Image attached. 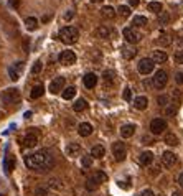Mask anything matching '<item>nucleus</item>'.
<instances>
[{"label": "nucleus", "instance_id": "nucleus-1", "mask_svg": "<svg viewBox=\"0 0 183 196\" xmlns=\"http://www.w3.org/2000/svg\"><path fill=\"white\" fill-rule=\"evenodd\" d=\"M25 163L30 170H36V171H46L54 167V160L48 152H36V153L26 155Z\"/></svg>", "mask_w": 183, "mask_h": 196}, {"label": "nucleus", "instance_id": "nucleus-2", "mask_svg": "<svg viewBox=\"0 0 183 196\" xmlns=\"http://www.w3.org/2000/svg\"><path fill=\"white\" fill-rule=\"evenodd\" d=\"M78 38H79V31L74 26H64L59 31V40L63 43H66V45H73Z\"/></svg>", "mask_w": 183, "mask_h": 196}, {"label": "nucleus", "instance_id": "nucleus-3", "mask_svg": "<svg viewBox=\"0 0 183 196\" xmlns=\"http://www.w3.org/2000/svg\"><path fill=\"white\" fill-rule=\"evenodd\" d=\"M112 157L116 162H122L127 157V148L122 142H114L112 143Z\"/></svg>", "mask_w": 183, "mask_h": 196}, {"label": "nucleus", "instance_id": "nucleus-4", "mask_svg": "<svg viewBox=\"0 0 183 196\" xmlns=\"http://www.w3.org/2000/svg\"><path fill=\"white\" fill-rule=\"evenodd\" d=\"M122 35H124V40H125L127 43H130V45H135V43L140 41V33H139L135 28H132V26H127V28H124Z\"/></svg>", "mask_w": 183, "mask_h": 196}, {"label": "nucleus", "instance_id": "nucleus-5", "mask_svg": "<svg viewBox=\"0 0 183 196\" xmlns=\"http://www.w3.org/2000/svg\"><path fill=\"white\" fill-rule=\"evenodd\" d=\"M167 83H168V74H167V71L158 69V71L154 74V88L163 89L167 86Z\"/></svg>", "mask_w": 183, "mask_h": 196}, {"label": "nucleus", "instance_id": "nucleus-6", "mask_svg": "<svg viewBox=\"0 0 183 196\" xmlns=\"http://www.w3.org/2000/svg\"><path fill=\"white\" fill-rule=\"evenodd\" d=\"M18 99H20V91L15 88L7 89V91H4V94H2V100H4L5 104H13V102H17Z\"/></svg>", "mask_w": 183, "mask_h": 196}, {"label": "nucleus", "instance_id": "nucleus-7", "mask_svg": "<svg viewBox=\"0 0 183 196\" xmlns=\"http://www.w3.org/2000/svg\"><path fill=\"white\" fill-rule=\"evenodd\" d=\"M154 66H155V63L150 58H142L137 64V69L140 74H150V73L154 71Z\"/></svg>", "mask_w": 183, "mask_h": 196}, {"label": "nucleus", "instance_id": "nucleus-8", "mask_svg": "<svg viewBox=\"0 0 183 196\" xmlns=\"http://www.w3.org/2000/svg\"><path fill=\"white\" fill-rule=\"evenodd\" d=\"M59 63L64 64V66H71L76 63V54L74 51H69V50H64L61 54H59Z\"/></svg>", "mask_w": 183, "mask_h": 196}, {"label": "nucleus", "instance_id": "nucleus-9", "mask_svg": "<svg viewBox=\"0 0 183 196\" xmlns=\"http://www.w3.org/2000/svg\"><path fill=\"white\" fill-rule=\"evenodd\" d=\"M165 129H167V122L163 119H154V120L150 122V132L155 135L162 134Z\"/></svg>", "mask_w": 183, "mask_h": 196}, {"label": "nucleus", "instance_id": "nucleus-10", "mask_svg": "<svg viewBox=\"0 0 183 196\" xmlns=\"http://www.w3.org/2000/svg\"><path fill=\"white\" fill-rule=\"evenodd\" d=\"M23 71V63H15L13 66L9 68V76L12 81H18V78H20V73Z\"/></svg>", "mask_w": 183, "mask_h": 196}, {"label": "nucleus", "instance_id": "nucleus-11", "mask_svg": "<svg viewBox=\"0 0 183 196\" xmlns=\"http://www.w3.org/2000/svg\"><path fill=\"white\" fill-rule=\"evenodd\" d=\"M63 86H64V78L58 76V78H54V79L50 83V92H53V94H58V92L63 89Z\"/></svg>", "mask_w": 183, "mask_h": 196}, {"label": "nucleus", "instance_id": "nucleus-12", "mask_svg": "<svg viewBox=\"0 0 183 196\" xmlns=\"http://www.w3.org/2000/svg\"><path fill=\"white\" fill-rule=\"evenodd\" d=\"M162 162H163V165H165L167 168L173 167L175 163H177V155H175L173 152H163V155H162Z\"/></svg>", "mask_w": 183, "mask_h": 196}, {"label": "nucleus", "instance_id": "nucleus-13", "mask_svg": "<svg viewBox=\"0 0 183 196\" xmlns=\"http://www.w3.org/2000/svg\"><path fill=\"white\" fill-rule=\"evenodd\" d=\"M83 83H84V86H86L87 89L96 88V84H97V76L94 74V73H87V74L84 76Z\"/></svg>", "mask_w": 183, "mask_h": 196}, {"label": "nucleus", "instance_id": "nucleus-14", "mask_svg": "<svg viewBox=\"0 0 183 196\" xmlns=\"http://www.w3.org/2000/svg\"><path fill=\"white\" fill-rule=\"evenodd\" d=\"M135 132V125L134 124H125L121 127V137L122 138H130Z\"/></svg>", "mask_w": 183, "mask_h": 196}, {"label": "nucleus", "instance_id": "nucleus-15", "mask_svg": "<svg viewBox=\"0 0 183 196\" xmlns=\"http://www.w3.org/2000/svg\"><path fill=\"white\" fill-rule=\"evenodd\" d=\"M147 105H149V99L145 96H139L134 99V107L137 109V110H145Z\"/></svg>", "mask_w": 183, "mask_h": 196}, {"label": "nucleus", "instance_id": "nucleus-16", "mask_svg": "<svg viewBox=\"0 0 183 196\" xmlns=\"http://www.w3.org/2000/svg\"><path fill=\"white\" fill-rule=\"evenodd\" d=\"M139 162H140V165H144V167H149L150 163L154 162V153H152V152H142L140 157H139Z\"/></svg>", "mask_w": 183, "mask_h": 196}, {"label": "nucleus", "instance_id": "nucleus-17", "mask_svg": "<svg viewBox=\"0 0 183 196\" xmlns=\"http://www.w3.org/2000/svg\"><path fill=\"white\" fill-rule=\"evenodd\" d=\"M79 135L81 137H87V135L92 134V125L89 122H83V124H79V129H78Z\"/></svg>", "mask_w": 183, "mask_h": 196}, {"label": "nucleus", "instance_id": "nucleus-18", "mask_svg": "<svg viewBox=\"0 0 183 196\" xmlns=\"http://www.w3.org/2000/svg\"><path fill=\"white\" fill-rule=\"evenodd\" d=\"M167 59H168V56H167L165 51H162V50L154 51V56H152V61H154V63H157V64H162V63H165Z\"/></svg>", "mask_w": 183, "mask_h": 196}, {"label": "nucleus", "instance_id": "nucleus-19", "mask_svg": "<svg viewBox=\"0 0 183 196\" xmlns=\"http://www.w3.org/2000/svg\"><path fill=\"white\" fill-rule=\"evenodd\" d=\"M23 143H25V147H35L38 143V137L33 134V132H30V134L25 135V138H23Z\"/></svg>", "mask_w": 183, "mask_h": 196}, {"label": "nucleus", "instance_id": "nucleus-20", "mask_svg": "<svg viewBox=\"0 0 183 196\" xmlns=\"http://www.w3.org/2000/svg\"><path fill=\"white\" fill-rule=\"evenodd\" d=\"M101 15H102L104 18H107V20H111V18L116 17V10H114V7L106 5V7H102V9H101Z\"/></svg>", "mask_w": 183, "mask_h": 196}, {"label": "nucleus", "instance_id": "nucleus-21", "mask_svg": "<svg viewBox=\"0 0 183 196\" xmlns=\"http://www.w3.org/2000/svg\"><path fill=\"white\" fill-rule=\"evenodd\" d=\"M135 54H137V50L132 48V46H124V48H122V56H124L125 59L135 58Z\"/></svg>", "mask_w": 183, "mask_h": 196}, {"label": "nucleus", "instance_id": "nucleus-22", "mask_svg": "<svg viewBox=\"0 0 183 196\" xmlns=\"http://www.w3.org/2000/svg\"><path fill=\"white\" fill-rule=\"evenodd\" d=\"M43 94H45V88H43L41 84H36V86H33V89L30 92V97H31V99H36V97H41Z\"/></svg>", "mask_w": 183, "mask_h": 196}, {"label": "nucleus", "instance_id": "nucleus-23", "mask_svg": "<svg viewBox=\"0 0 183 196\" xmlns=\"http://www.w3.org/2000/svg\"><path fill=\"white\" fill-rule=\"evenodd\" d=\"M106 155V148L102 145H96V147H92V150H91V157H94V158H102Z\"/></svg>", "mask_w": 183, "mask_h": 196}, {"label": "nucleus", "instance_id": "nucleus-24", "mask_svg": "<svg viewBox=\"0 0 183 196\" xmlns=\"http://www.w3.org/2000/svg\"><path fill=\"white\" fill-rule=\"evenodd\" d=\"M74 94H76V88H74V86H69V88H66L64 91L61 92L63 99H66V100L73 99V97H74Z\"/></svg>", "mask_w": 183, "mask_h": 196}, {"label": "nucleus", "instance_id": "nucleus-25", "mask_svg": "<svg viewBox=\"0 0 183 196\" xmlns=\"http://www.w3.org/2000/svg\"><path fill=\"white\" fill-rule=\"evenodd\" d=\"M79 152V143H68V147H66V153L69 155V157H74L76 153Z\"/></svg>", "mask_w": 183, "mask_h": 196}, {"label": "nucleus", "instance_id": "nucleus-26", "mask_svg": "<svg viewBox=\"0 0 183 196\" xmlns=\"http://www.w3.org/2000/svg\"><path fill=\"white\" fill-rule=\"evenodd\" d=\"M165 143H167V145H172V147L178 145V137L173 135V134H167L165 135Z\"/></svg>", "mask_w": 183, "mask_h": 196}, {"label": "nucleus", "instance_id": "nucleus-27", "mask_svg": "<svg viewBox=\"0 0 183 196\" xmlns=\"http://www.w3.org/2000/svg\"><path fill=\"white\" fill-rule=\"evenodd\" d=\"M102 78H104V81H106L107 84H112V83H114V79H116V73L111 71V69H107V71H104Z\"/></svg>", "mask_w": 183, "mask_h": 196}, {"label": "nucleus", "instance_id": "nucleus-28", "mask_svg": "<svg viewBox=\"0 0 183 196\" xmlns=\"http://www.w3.org/2000/svg\"><path fill=\"white\" fill-rule=\"evenodd\" d=\"M86 100L84 99H78L74 102V105H73V109H74V112H81V110H84V109H86Z\"/></svg>", "mask_w": 183, "mask_h": 196}, {"label": "nucleus", "instance_id": "nucleus-29", "mask_svg": "<svg viewBox=\"0 0 183 196\" xmlns=\"http://www.w3.org/2000/svg\"><path fill=\"white\" fill-rule=\"evenodd\" d=\"M92 178L96 180L97 183H104V181H107V175H106L104 171H96V173H94V175H92Z\"/></svg>", "mask_w": 183, "mask_h": 196}, {"label": "nucleus", "instance_id": "nucleus-30", "mask_svg": "<svg viewBox=\"0 0 183 196\" xmlns=\"http://www.w3.org/2000/svg\"><path fill=\"white\" fill-rule=\"evenodd\" d=\"M25 25H26V28H28V30H35L38 26V20L35 17H28L25 20Z\"/></svg>", "mask_w": 183, "mask_h": 196}, {"label": "nucleus", "instance_id": "nucleus-31", "mask_svg": "<svg viewBox=\"0 0 183 196\" xmlns=\"http://www.w3.org/2000/svg\"><path fill=\"white\" fill-rule=\"evenodd\" d=\"M97 186H99V183H97L96 180L92 178H87V181H86V188L89 190V191H94V190H97Z\"/></svg>", "mask_w": 183, "mask_h": 196}, {"label": "nucleus", "instance_id": "nucleus-32", "mask_svg": "<svg viewBox=\"0 0 183 196\" xmlns=\"http://www.w3.org/2000/svg\"><path fill=\"white\" fill-rule=\"evenodd\" d=\"M149 10L150 12H154V13H160L162 12V4H160V2H150Z\"/></svg>", "mask_w": 183, "mask_h": 196}, {"label": "nucleus", "instance_id": "nucleus-33", "mask_svg": "<svg viewBox=\"0 0 183 196\" xmlns=\"http://www.w3.org/2000/svg\"><path fill=\"white\" fill-rule=\"evenodd\" d=\"M134 25H137V26H145V25H147V18L142 17V15L134 17Z\"/></svg>", "mask_w": 183, "mask_h": 196}, {"label": "nucleus", "instance_id": "nucleus-34", "mask_svg": "<svg viewBox=\"0 0 183 196\" xmlns=\"http://www.w3.org/2000/svg\"><path fill=\"white\" fill-rule=\"evenodd\" d=\"M96 35L101 38H109V30L106 28V26H99V28L96 30Z\"/></svg>", "mask_w": 183, "mask_h": 196}, {"label": "nucleus", "instance_id": "nucleus-35", "mask_svg": "<svg viewBox=\"0 0 183 196\" xmlns=\"http://www.w3.org/2000/svg\"><path fill=\"white\" fill-rule=\"evenodd\" d=\"M158 21H160V25H167L168 21H170V15L167 12H160V17H158Z\"/></svg>", "mask_w": 183, "mask_h": 196}, {"label": "nucleus", "instance_id": "nucleus-36", "mask_svg": "<svg viewBox=\"0 0 183 196\" xmlns=\"http://www.w3.org/2000/svg\"><path fill=\"white\" fill-rule=\"evenodd\" d=\"M117 12L121 13L122 17H129L130 15V7H127V5H121V7L117 9Z\"/></svg>", "mask_w": 183, "mask_h": 196}, {"label": "nucleus", "instance_id": "nucleus-37", "mask_svg": "<svg viewBox=\"0 0 183 196\" xmlns=\"http://www.w3.org/2000/svg\"><path fill=\"white\" fill-rule=\"evenodd\" d=\"M13 167H15V160L13 158H9L5 162V171H7V173H10V171L13 170Z\"/></svg>", "mask_w": 183, "mask_h": 196}, {"label": "nucleus", "instance_id": "nucleus-38", "mask_svg": "<svg viewBox=\"0 0 183 196\" xmlns=\"http://www.w3.org/2000/svg\"><path fill=\"white\" fill-rule=\"evenodd\" d=\"M81 163H83V167H84V168H89V167L92 165V157H87V155H86V157H83Z\"/></svg>", "mask_w": 183, "mask_h": 196}, {"label": "nucleus", "instance_id": "nucleus-39", "mask_svg": "<svg viewBox=\"0 0 183 196\" xmlns=\"http://www.w3.org/2000/svg\"><path fill=\"white\" fill-rule=\"evenodd\" d=\"M122 99H124V100H130V99H132V91H130L129 88L124 89V92H122Z\"/></svg>", "mask_w": 183, "mask_h": 196}, {"label": "nucleus", "instance_id": "nucleus-40", "mask_svg": "<svg viewBox=\"0 0 183 196\" xmlns=\"http://www.w3.org/2000/svg\"><path fill=\"white\" fill-rule=\"evenodd\" d=\"M40 71H41V61H36L33 64V68H31V73H33V74H38Z\"/></svg>", "mask_w": 183, "mask_h": 196}, {"label": "nucleus", "instance_id": "nucleus-41", "mask_svg": "<svg viewBox=\"0 0 183 196\" xmlns=\"http://www.w3.org/2000/svg\"><path fill=\"white\" fill-rule=\"evenodd\" d=\"M158 104L160 105H163V107H165L167 104H168V96H165V94H163V96H158Z\"/></svg>", "mask_w": 183, "mask_h": 196}, {"label": "nucleus", "instance_id": "nucleus-42", "mask_svg": "<svg viewBox=\"0 0 183 196\" xmlns=\"http://www.w3.org/2000/svg\"><path fill=\"white\" fill-rule=\"evenodd\" d=\"M35 196H48V190H45V188H36V190H35Z\"/></svg>", "mask_w": 183, "mask_h": 196}, {"label": "nucleus", "instance_id": "nucleus-43", "mask_svg": "<svg viewBox=\"0 0 183 196\" xmlns=\"http://www.w3.org/2000/svg\"><path fill=\"white\" fill-rule=\"evenodd\" d=\"M48 186H51V188H54V190H59L61 188V185H59V181L58 180H50V183H48Z\"/></svg>", "mask_w": 183, "mask_h": 196}, {"label": "nucleus", "instance_id": "nucleus-44", "mask_svg": "<svg viewBox=\"0 0 183 196\" xmlns=\"http://www.w3.org/2000/svg\"><path fill=\"white\" fill-rule=\"evenodd\" d=\"M175 61H177V64H183V51H178L175 54Z\"/></svg>", "mask_w": 183, "mask_h": 196}, {"label": "nucleus", "instance_id": "nucleus-45", "mask_svg": "<svg viewBox=\"0 0 183 196\" xmlns=\"http://www.w3.org/2000/svg\"><path fill=\"white\" fill-rule=\"evenodd\" d=\"M175 81H177V84H183V71H178L175 74Z\"/></svg>", "mask_w": 183, "mask_h": 196}, {"label": "nucleus", "instance_id": "nucleus-46", "mask_svg": "<svg viewBox=\"0 0 183 196\" xmlns=\"http://www.w3.org/2000/svg\"><path fill=\"white\" fill-rule=\"evenodd\" d=\"M140 196H155V195L152 190H144V191H140Z\"/></svg>", "mask_w": 183, "mask_h": 196}, {"label": "nucleus", "instance_id": "nucleus-47", "mask_svg": "<svg viewBox=\"0 0 183 196\" xmlns=\"http://www.w3.org/2000/svg\"><path fill=\"white\" fill-rule=\"evenodd\" d=\"M165 114H167V115H173V114H175V109L168 107V109H167V110H165Z\"/></svg>", "mask_w": 183, "mask_h": 196}, {"label": "nucleus", "instance_id": "nucleus-48", "mask_svg": "<svg viewBox=\"0 0 183 196\" xmlns=\"http://www.w3.org/2000/svg\"><path fill=\"white\" fill-rule=\"evenodd\" d=\"M178 185L183 188V173H180V176H178Z\"/></svg>", "mask_w": 183, "mask_h": 196}, {"label": "nucleus", "instance_id": "nucleus-49", "mask_svg": "<svg viewBox=\"0 0 183 196\" xmlns=\"http://www.w3.org/2000/svg\"><path fill=\"white\" fill-rule=\"evenodd\" d=\"M129 4L132 5V7H137V5H139V0H129Z\"/></svg>", "mask_w": 183, "mask_h": 196}, {"label": "nucleus", "instance_id": "nucleus-50", "mask_svg": "<svg viewBox=\"0 0 183 196\" xmlns=\"http://www.w3.org/2000/svg\"><path fill=\"white\" fill-rule=\"evenodd\" d=\"M71 17H73V12H68L66 15H64V18H66V20H69Z\"/></svg>", "mask_w": 183, "mask_h": 196}, {"label": "nucleus", "instance_id": "nucleus-51", "mask_svg": "<svg viewBox=\"0 0 183 196\" xmlns=\"http://www.w3.org/2000/svg\"><path fill=\"white\" fill-rule=\"evenodd\" d=\"M173 196H182V195H180V193H173Z\"/></svg>", "mask_w": 183, "mask_h": 196}, {"label": "nucleus", "instance_id": "nucleus-52", "mask_svg": "<svg viewBox=\"0 0 183 196\" xmlns=\"http://www.w3.org/2000/svg\"><path fill=\"white\" fill-rule=\"evenodd\" d=\"M91 2H101V0H91Z\"/></svg>", "mask_w": 183, "mask_h": 196}, {"label": "nucleus", "instance_id": "nucleus-53", "mask_svg": "<svg viewBox=\"0 0 183 196\" xmlns=\"http://www.w3.org/2000/svg\"><path fill=\"white\" fill-rule=\"evenodd\" d=\"M158 196H163V195H158Z\"/></svg>", "mask_w": 183, "mask_h": 196}, {"label": "nucleus", "instance_id": "nucleus-54", "mask_svg": "<svg viewBox=\"0 0 183 196\" xmlns=\"http://www.w3.org/2000/svg\"><path fill=\"white\" fill-rule=\"evenodd\" d=\"M0 196H4V195H0Z\"/></svg>", "mask_w": 183, "mask_h": 196}]
</instances>
